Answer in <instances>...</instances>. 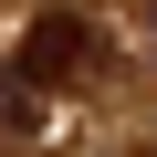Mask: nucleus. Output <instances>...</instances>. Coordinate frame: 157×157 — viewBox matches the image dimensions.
Instances as JSON below:
<instances>
[{
  "label": "nucleus",
  "instance_id": "1",
  "mask_svg": "<svg viewBox=\"0 0 157 157\" xmlns=\"http://www.w3.org/2000/svg\"><path fill=\"white\" fill-rule=\"evenodd\" d=\"M84 63H94V32H84V11H42V21L21 32V63H11V84H73Z\"/></svg>",
  "mask_w": 157,
  "mask_h": 157
},
{
  "label": "nucleus",
  "instance_id": "2",
  "mask_svg": "<svg viewBox=\"0 0 157 157\" xmlns=\"http://www.w3.org/2000/svg\"><path fill=\"white\" fill-rule=\"evenodd\" d=\"M42 126V105H32V84H0V136H32Z\"/></svg>",
  "mask_w": 157,
  "mask_h": 157
}]
</instances>
